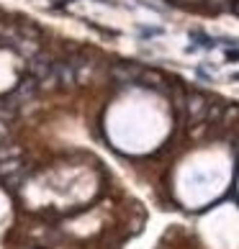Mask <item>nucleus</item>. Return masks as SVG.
I'll return each mask as SVG.
<instances>
[{"mask_svg": "<svg viewBox=\"0 0 239 249\" xmlns=\"http://www.w3.org/2000/svg\"><path fill=\"white\" fill-rule=\"evenodd\" d=\"M142 72L139 67H134V64H113L111 67V77L118 80V82H136L142 80Z\"/></svg>", "mask_w": 239, "mask_h": 249, "instance_id": "nucleus-1", "label": "nucleus"}, {"mask_svg": "<svg viewBox=\"0 0 239 249\" xmlns=\"http://www.w3.org/2000/svg\"><path fill=\"white\" fill-rule=\"evenodd\" d=\"M52 75H54V80H57V85H62V88L75 85V70H72L70 62H57L52 67Z\"/></svg>", "mask_w": 239, "mask_h": 249, "instance_id": "nucleus-2", "label": "nucleus"}, {"mask_svg": "<svg viewBox=\"0 0 239 249\" xmlns=\"http://www.w3.org/2000/svg\"><path fill=\"white\" fill-rule=\"evenodd\" d=\"M52 67H54L52 57H49V54H44V52H39V54L34 57V62H31V72H34L36 80H44V77L52 72Z\"/></svg>", "mask_w": 239, "mask_h": 249, "instance_id": "nucleus-3", "label": "nucleus"}, {"mask_svg": "<svg viewBox=\"0 0 239 249\" xmlns=\"http://www.w3.org/2000/svg\"><path fill=\"white\" fill-rule=\"evenodd\" d=\"M34 90H36V80H31V77H29V80H23V82L13 90L11 95H8V100H26V98H29V95L34 93Z\"/></svg>", "mask_w": 239, "mask_h": 249, "instance_id": "nucleus-4", "label": "nucleus"}, {"mask_svg": "<svg viewBox=\"0 0 239 249\" xmlns=\"http://www.w3.org/2000/svg\"><path fill=\"white\" fill-rule=\"evenodd\" d=\"M21 167H23V162L18 160V157H13V160H3L0 162V178H13V175H18Z\"/></svg>", "mask_w": 239, "mask_h": 249, "instance_id": "nucleus-5", "label": "nucleus"}, {"mask_svg": "<svg viewBox=\"0 0 239 249\" xmlns=\"http://www.w3.org/2000/svg\"><path fill=\"white\" fill-rule=\"evenodd\" d=\"M190 39H196L198 47H206V49H214L216 44H219L214 36H208V34H203V31H190Z\"/></svg>", "mask_w": 239, "mask_h": 249, "instance_id": "nucleus-6", "label": "nucleus"}, {"mask_svg": "<svg viewBox=\"0 0 239 249\" xmlns=\"http://www.w3.org/2000/svg\"><path fill=\"white\" fill-rule=\"evenodd\" d=\"M23 149L21 146H0V162L3 160H13V157H21Z\"/></svg>", "mask_w": 239, "mask_h": 249, "instance_id": "nucleus-7", "label": "nucleus"}, {"mask_svg": "<svg viewBox=\"0 0 239 249\" xmlns=\"http://www.w3.org/2000/svg\"><path fill=\"white\" fill-rule=\"evenodd\" d=\"M201 108H203V100H201L198 95H193V98H190V110H193V116H201Z\"/></svg>", "mask_w": 239, "mask_h": 249, "instance_id": "nucleus-8", "label": "nucleus"}, {"mask_svg": "<svg viewBox=\"0 0 239 249\" xmlns=\"http://www.w3.org/2000/svg\"><path fill=\"white\" fill-rule=\"evenodd\" d=\"M162 29H142V36H160Z\"/></svg>", "mask_w": 239, "mask_h": 249, "instance_id": "nucleus-9", "label": "nucleus"}, {"mask_svg": "<svg viewBox=\"0 0 239 249\" xmlns=\"http://www.w3.org/2000/svg\"><path fill=\"white\" fill-rule=\"evenodd\" d=\"M8 103H11V100H8V98H5V100H3V103H0V106H3V108H5ZM0 116H3V118H8V116H11V113H8V110H0Z\"/></svg>", "mask_w": 239, "mask_h": 249, "instance_id": "nucleus-10", "label": "nucleus"}, {"mask_svg": "<svg viewBox=\"0 0 239 249\" xmlns=\"http://www.w3.org/2000/svg\"><path fill=\"white\" fill-rule=\"evenodd\" d=\"M232 13L239 16V0H234V3H232Z\"/></svg>", "mask_w": 239, "mask_h": 249, "instance_id": "nucleus-11", "label": "nucleus"}, {"mask_svg": "<svg viewBox=\"0 0 239 249\" xmlns=\"http://www.w3.org/2000/svg\"><path fill=\"white\" fill-rule=\"evenodd\" d=\"M229 80H239V72H232V75H229Z\"/></svg>", "mask_w": 239, "mask_h": 249, "instance_id": "nucleus-12", "label": "nucleus"}]
</instances>
